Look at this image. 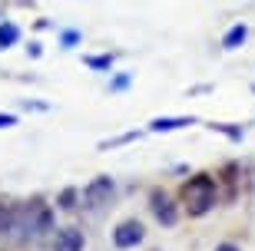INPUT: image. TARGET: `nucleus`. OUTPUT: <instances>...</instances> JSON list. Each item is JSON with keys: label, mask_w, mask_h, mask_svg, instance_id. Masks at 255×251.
I'll return each mask as SVG.
<instances>
[{"label": "nucleus", "mask_w": 255, "mask_h": 251, "mask_svg": "<svg viewBox=\"0 0 255 251\" xmlns=\"http://www.w3.org/2000/svg\"><path fill=\"white\" fill-rule=\"evenodd\" d=\"M179 198H182V205H186V212L192 218H202L219 202V178H212L209 172H199V175L186 178L182 188H179Z\"/></svg>", "instance_id": "obj_1"}, {"label": "nucleus", "mask_w": 255, "mask_h": 251, "mask_svg": "<svg viewBox=\"0 0 255 251\" xmlns=\"http://www.w3.org/2000/svg\"><path fill=\"white\" fill-rule=\"evenodd\" d=\"M53 228V212H50V205L43 202V198H33V202H27V222H23V232H30L33 238L43 232H50Z\"/></svg>", "instance_id": "obj_2"}, {"label": "nucleus", "mask_w": 255, "mask_h": 251, "mask_svg": "<svg viewBox=\"0 0 255 251\" xmlns=\"http://www.w3.org/2000/svg\"><path fill=\"white\" fill-rule=\"evenodd\" d=\"M142 238H146V228H142L139 218H123V222L113 228V245L120 251H129V248H136V245H142Z\"/></svg>", "instance_id": "obj_3"}, {"label": "nucleus", "mask_w": 255, "mask_h": 251, "mask_svg": "<svg viewBox=\"0 0 255 251\" xmlns=\"http://www.w3.org/2000/svg\"><path fill=\"white\" fill-rule=\"evenodd\" d=\"M113 192H116V182H113V178H110V175H96L93 182L83 188L86 208H103V205H110Z\"/></svg>", "instance_id": "obj_4"}, {"label": "nucleus", "mask_w": 255, "mask_h": 251, "mask_svg": "<svg viewBox=\"0 0 255 251\" xmlns=\"http://www.w3.org/2000/svg\"><path fill=\"white\" fill-rule=\"evenodd\" d=\"M149 208H152V215H156V222L166 225V228H172V225L179 222V208H176V202H172L166 192H159V188L149 195Z\"/></svg>", "instance_id": "obj_5"}, {"label": "nucleus", "mask_w": 255, "mask_h": 251, "mask_svg": "<svg viewBox=\"0 0 255 251\" xmlns=\"http://www.w3.org/2000/svg\"><path fill=\"white\" fill-rule=\"evenodd\" d=\"M86 238L80 228H57V238H53V251H83Z\"/></svg>", "instance_id": "obj_6"}, {"label": "nucleus", "mask_w": 255, "mask_h": 251, "mask_svg": "<svg viewBox=\"0 0 255 251\" xmlns=\"http://www.w3.org/2000/svg\"><path fill=\"white\" fill-rule=\"evenodd\" d=\"M192 116H159V119L149 122V132H176L182 126H192Z\"/></svg>", "instance_id": "obj_7"}, {"label": "nucleus", "mask_w": 255, "mask_h": 251, "mask_svg": "<svg viewBox=\"0 0 255 251\" xmlns=\"http://www.w3.org/2000/svg\"><path fill=\"white\" fill-rule=\"evenodd\" d=\"M246 40H249V27L246 23H236V27H229V33L222 37V47L226 50H239Z\"/></svg>", "instance_id": "obj_8"}, {"label": "nucleus", "mask_w": 255, "mask_h": 251, "mask_svg": "<svg viewBox=\"0 0 255 251\" xmlns=\"http://www.w3.org/2000/svg\"><path fill=\"white\" fill-rule=\"evenodd\" d=\"M20 40V27L10 20H0V50H10Z\"/></svg>", "instance_id": "obj_9"}, {"label": "nucleus", "mask_w": 255, "mask_h": 251, "mask_svg": "<svg viewBox=\"0 0 255 251\" xmlns=\"http://www.w3.org/2000/svg\"><path fill=\"white\" fill-rule=\"evenodd\" d=\"M83 63L90 66V70H113V53H106V56H83Z\"/></svg>", "instance_id": "obj_10"}, {"label": "nucleus", "mask_w": 255, "mask_h": 251, "mask_svg": "<svg viewBox=\"0 0 255 251\" xmlns=\"http://www.w3.org/2000/svg\"><path fill=\"white\" fill-rule=\"evenodd\" d=\"M76 198H83L80 192H76V188H63V192H60V198H57V205L70 212V208H76Z\"/></svg>", "instance_id": "obj_11"}, {"label": "nucleus", "mask_w": 255, "mask_h": 251, "mask_svg": "<svg viewBox=\"0 0 255 251\" xmlns=\"http://www.w3.org/2000/svg\"><path fill=\"white\" fill-rule=\"evenodd\" d=\"M212 129H216V132H222V136H229L232 142H242V129H232L229 122H216Z\"/></svg>", "instance_id": "obj_12"}, {"label": "nucleus", "mask_w": 255, "mask_h": 251, "mask_svg": "<svg viewBox=\"0 0 255 251\" xmlns=\"http://www.w3.org/2000/svg\"><path fill=\"white\" fill-rule=\"evenodd\" d=\"M129 80H132L129 73H120L116 80H110V93H123L126 86H129Z\"/></svg>", "instance_id": "obj_13"}, {"label": "nucleus", "mask_w": 255, "mask_h": 251, "mask_svg": "<svg viewBox=\"0 0 255 251\" xmlns=\"http://www.w3.org/2000/svg\"><path fill=\"white\" fill-rule=\"evenodd\" d=\"M10 225H13V212H10V205L0 202V232H7Z\"/></svg>", "instance_id": "obj_14"}, {"label": "nucleus", "mask_w": 255, "mask_h": 251, "mask_svg": "<svg viewBox=\"0 0 255 251\" xmlns=\"http://www.w3.org/2000/svg\"><path fill=\"white\" fill-rule=\"evenodd\" d=\"M60 40H63L66 50H73L76 43H80V33H76V30H63V37H60Z\"/></svg>", "instance_id": "obj_15"}, {"label": "nucleus", "mask_w": 255, "mask_h": 251, "mask_svg": "<svg viewBox=\"0 0 255 251\" xmlns=\"http://www.w3.org/2000/svg\"><path fill=\"white\" fill-rule=\"evenodd\" d=\"M10 126H17V116L13 112H0V129H10Z\"/></svg>", "instance_id": "obj_16"}, {"label": "nucleus", "mask_w": 255, "mask_h": 251, "mask_svg": "<svg viewBox=\"0 0 255 251\" xmlns=\"http://www.w3.org/2000/svg\"><path fill=\"white\" fill-rule=\"evenodd\" d=\"M216 251H239L236 245H229V242H222V245H216Z\"/></svg>", "instance_id": "obj_17"}]
</instances>
